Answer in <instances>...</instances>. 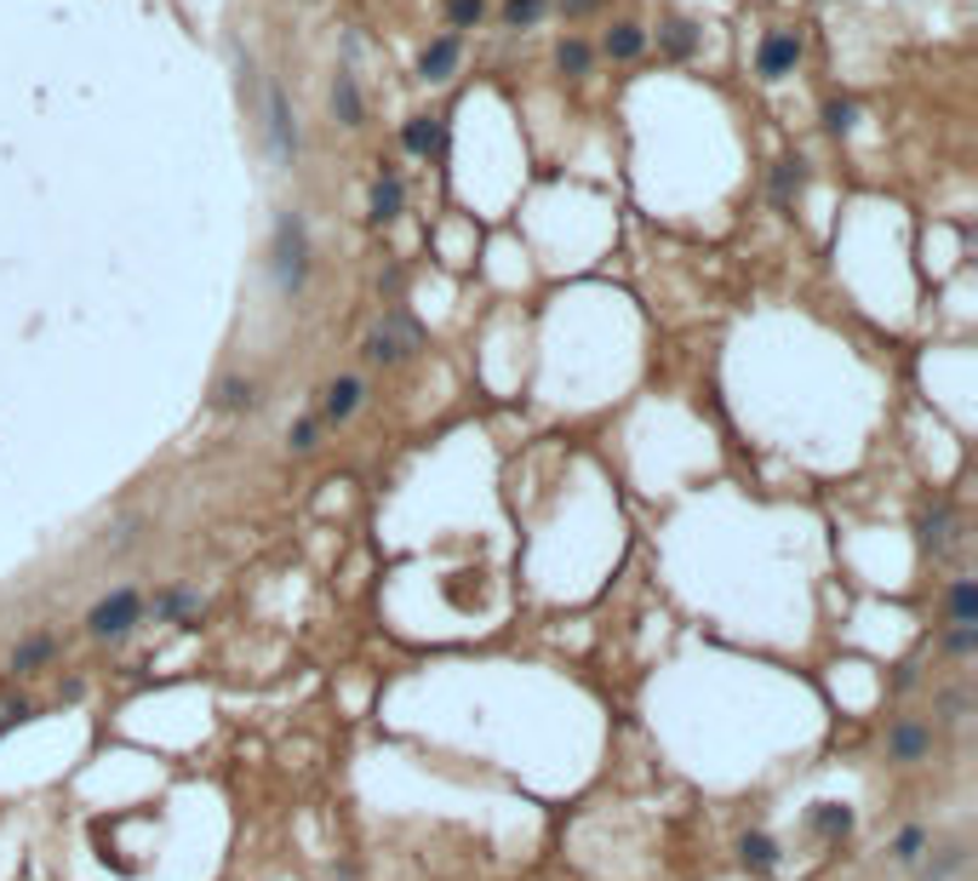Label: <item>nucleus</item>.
<instances>
[{
	"label": "nucleus",
	"mask_w": 978,
	"mask_h": 881,
	"mask_svg": "<svg viewBox=\"0 0 978 881\" xmlns=\"http://www.w3.org/2000/svg\"><path fill=\"white\" fill-rule=\"evenodd\" d=\"M453 63H458V35H441L430 53H423V74H430V81H446V74H453Z\"/></svg>",
	"instance_id": "16"
},
{
	"label": "nucleus",
	"mask_w": 978,
	"mask_h": 881,
	"mask_svg": "<svg viewBox=\"0 0 978 881\" xmlns=\"http://www.w3.org/2000/svg\"><path fill=\"white\" fill-rule=\"evenodd\" d=\"M310 275V235H304V218L298 212H281L275 223V287L281 292H298Z\"/></svg>",
	"instance_id": "2"
},
{
	"label": "nucleus",
	"mask_w": 978,
	"mask_h": 881,
	"mask_svg": "<svg viewBox=\"0 0 978 881\" xmlns=\"http://www.w3.org/2000/svg\"><path fill=\"white\" fill-rule=\"evenodd\" d=\"M561 7H567L572 18H579V12H595V7H601V0H561Z\"/></svg>",
	"instance_id": "33"
},
{
	"label": "nucleus",
	"mask_w": 978,
	"mask_h": 881,
	"mask_svg": "<svg viewBox=\"0 0 978 881\" xmlns=\"http://www.w3.org/2000/svg\"><path fill=\"white\" fill-rule=\"evenodd\" d=\"M23 721H35V704L30 698H0V739H7L12 727H23Z\"/></svg>",
	"instance_id": "23"
},
{
	"label": "nucleus",
	"mask_w": 978,
	"mask_h": 881,
	"mask_svg": "<svg viewBox=\"0 0 978 881\" xmlns=\"http://www.w3.org/2000/svg\"><path fill=\"white\" fill-rule=\"evenodd\" d=\"M556 63H561V74H584V69H590V46H584V40H567L561 53H556Z\"/></svg>",
	"instance_id": "26"
},
{
	"label": "nucleus",
	"mask_w": 978,
	"mask_h": 881,
	"mask_svg": "<svg viewBox=\"0 0 978 881\" xmlns=\"http://www.w3.org/2000/svg\"><path fill=\"white\" fill-rule=\"evenodd\" d=\"M641 46H647V35L636 30V23H618V30L607 35V58H641Z\"/></svg>",
	"instance_id": "21"
},
{
	"label": "nucleus",
	"mask_w": 978,
	"mask_h": 881,
	"mask_svg": "<svg viewBox=\"0 0 978 881\" xmlns=\"http://www.w3.org/2000/svg\"><path fill=\"white\" fill-rule=\"evenodd\" d=\"M801 184H807V166H801V161H779V172H772V195H779V207H790V200L801 195Z\"/></svg>",
	"instance_id": "18"
},
{
	"label": "nucleus",
	"mask_w": 978,
	"mask_h": 881,
	"mask_svg": "<svg viewBox=\"0 0 978 881\" xmlns=\"http://www.w3.org/2000/svg\"><path fill=\"white\" fill-rule=\"evenodd\" d=\"M916 533H921V549H927V556H933V561H944L950 549L962 544V521H956V510H950V503L939 498L933 510H927V515L916 521Z\"/></svg>",
	"instance_id": "5"
},
{
	"label": "nucleus",
	"mask_w": 978,
	"mask_h": 881,
	"mask_svg": "<svg viewBox=\"0 0 978 881\" xmlns=\"http://www.w3.org/2000/svg\"><path fill=\"white\" fill-rule=\"evenodd\" d=\"M132 538H138V521H120V526H115V538H109V544H115V549H127V544H132Z\"/></svg>",
	"instance_id": "32"
},
{
	"label": "nucleus",
	"mask_w": 978,
	"mask_h": 881,
	"mask_svg": "<svg viewBox=\"0 0 978 881\" xmlns=\"http://www.w3.org/2000/svg\"><path fill=\"white\" fill-rule=\"evenodd\" d=\"M446 23H453V30H469V23H481V0H446Z\"/></svg>",
	"instance_id": "28"
},
{
	"label": "nucleus",
	"mask_w": 978,
	"mask_h": 881,
	"mask_svg": "<svg viewBox=\"0 0 978 881\" xmlns=\"http://www.w3.org/2000/svg\"><path fill=\"white\" fill-rule=\"evenodd\" d=\"M333 109H338L344 126H361V92H356L349 74H338V81H333Z\"/></svg>",
	"instance_id": "19"
},
{
	"label": "nucleus",
	"mask_w": 978,
	"mask_h": 881,
	"mask_svg": "<svg viewBox=\"0 0 978 881\" xmlns=\"http://www.w3.org/2000/svg\"><path fill=\"white\" fill-rule=\"evenodd\" d=\"M687 46H692V30H687V23H670V53H675V58H682V53H687Z\"/></svg>",
	"instance_id": "31"
},
{
	"label": "nucleus",
	"mask_w": 978,
	"mask_h": 881,
	"mask_svg": "<svg viewBox=\"0 0 978 881\" xmlns=\"http://www.w3.org/2000/svg\"><path fill=\"white\" fill-rule=\"evenodd\" d=\"M956 870H967V842H950V847H939V859H927L916 881H950Z\"/></svg>",
	"instance_id": "15"
},
{
	"label": "nucleus",
	"mask_w": 978,
	"mask_h": 881,
	"mask_svg": "<svg viewBox=\"0 0 978 881\" xmlns=\"http://www.w3.org/2000/svg\"><path fill=\"white\" fill-rule=\"evenodd\" d=\"M361 401H366V384H361L356 372H344V378H333V384L321 390V418H326V424H349V418L361 413Z\"/></svg>",
	"instance_id": "6"
},
{
	"label": "nucleus",
	"mask_w": 978,
	"mask_h": 881,
	"mask_svg": "<svg viewBox=\"0 0 978 881\" xmlns=\"http://www.w3.org/2000/svg\"><path fill=\"white\" fill-rule=\"evenodd\" d=\"M813 830L824 842H841L852 830V808H847V801H818V808H813Z\"/></svg>",
	"instance_id": "13"
},
{
	"label": "nucleus",
	"mask_w": 978,
	"mask_h": 881,
	"mask_svg": "<svg viewBox=\"0 0 978 881\" xmlns=\"http://www.w3.org/2000/svg\"><path fill=\"white\" fill-rule=\"evenodd\" d=\"M264 132H269V149H275L281 161L298 155V126H292V115H287V97L275 92V86H264Z\"/></svg>",
	"instance_id": "7"
},
{
	"label": "nucleus",
	"mask_w": 978,
	"mask_h": 881,
	"mask_svg": "<svg viewBox=\"0 0 978 881\" xmlns=\"http://www.w3.org/2000/svg\"><path fill=\"white\" fill-rule=\"evenodd\" d=\"M195 613H200V590H189V584L155 595V618H161V624H184V618H195Z\"/></svg>",
	"instance_id": "11"
},
{
	"label": "nucleus",
	"mask_w": 978,
	"mask_h": 881,
	"mask_svg": "<svg viewBox=\"0 0 978 881\" xmlns=\"http://www.w3.org/2000/svg\"><path fill=\"white\" fill-rule=\"evenodd\" d=\"M824 126L841 138V132H852V126H859V109H852L847 97H836V104H824Z\"/></svg>",
	"instance_id": "25"
},
{
	"label": "nucleus",
	"mask_w": 978,
	"mask_h": 881,
	"mask_svg": "<svg viewBox=\"0 0 978 881\" xmlns=\"http://www.w3.org/2000/svg\"><path fill=\"white\" fill-rule=\"evenodd\" d=\"M253 401H258L253 384H241V378H223V384H218V407L223 413H241V407H253Z\"/></svg>",
	"instance_id": "22"
},
{
	"label": "nucleus",
	"mask_w": 978,
	"mask_h": 881,
	"mask_svg": "<svg viewBox=\"0 0 978 881\" xmlns=\"http://www.w3.org/2000/svg\"><path fill=\"white\" fill-rule=\"evenodd\" d=\"M927 755H933V727L905 716V721H893L887 727V762L893 767H921Z\"/></svg>",
	"instance_id": "4"
},
{
	"label": "nucleus",
	"mask_w": 978,
	"mask_h": 881,
	"mask_svg": "<svg viewBox=\"0 0 978 881\" xmlns=\"http://www.w3.org/2000/svg\"><path fill=\"white\" fill-rule=\"evenodd\" d=\"M738 865L749 876H772V870H779V842H772L767 830H744V836H738Z\"/></svg>",
	"instance_id": "10"
},
{
	"label": "nucleus",
	"mask_w": 978,
	"mask_h": 881,
	"mask_svg": "<svg viewBox=\"0 0 978 881\" xmlns=\"http://www.w3.org/2000/svg\"><path fill=\"white\" fill-rule=\"evenodd\" d=\"M441 138H446V126H441L435 115H418V120L400 126V143H407L412 155H430V149H441Z\"/></svg>",
	"instance_id": "12"
},
{
	"label": "nucleus",
	"mask_w": 978,
	"mask_h": 881,
	"mask_svg": "<svg viewBox=\"0 0 978 881\" xmlns=\"http://www.w3.org/2000/svg\"><path fill=\"white\" fill-rule=\"evenodd\" d=\"M138 624H143V595L120 584V590H109V595L86 613V636H92V641H120V636H132Z\"/></svg>",
	"instance_id": "3"
},
{
	"label": "nucleus",
	"mask_w": 978,
	"mask_h": 881,
	"mask_svg": "<svg viewBox=\"0 0 978 881\" xmlns=\"http://www.w3.org/2000/svg\"><path fill=\"white\" fill-rule=\"evenodd\" d=\"M53 659H58V636H53V629H35V636H23V641L12 647L7 670H12V675H35V670H46Z\"/></svg>",
	"instance_id": "8"
},
{
	"label": "nucleus",
	"mask_w": 978,
	"mask_h": 881,
	"mask_svg": "<svg viewBox=\"0 0 978 881\" xmlns=\"http://www.w3.org/2000/svg\"><path fill=\"white\" fill-rule=\"evenodd\" d=\"M950 624H978V590H973V578H956V584H950Z\"/></svg>",
	"instance_id": "17"
},
{
	"label": "nucleus",
	"mask_w": 978,
	"mask_h": 881,
	"mask_svg": "<svg viewBox=\"0 0 978 881\" xmlns=\"http://www.w3.org/2000/svg\"><path fill=\"white\" fill-rule=\"evenodd\" d=\"M944 721H967V693H944Z\"/></svg>",
	"instance_id": "30"
},
{
	"label": "nucleus",
	"mask_w": 978,
	"mask_h": 881,
	"mask_svg": "<svg viewBox=\"0 0 978 881\" xmlns=\"http://www.w3.org/2000/svg\"><path fill=\"white\" fill-rule=\"evenodd\" d=\"M927 842H933V836H927V824H905V830L893 836V847H887L893 865H921V859H927Z\"/></svg>",
	"instance_id": "14"
},
{
	"label": "nucleus",
	"mask_w": 978,
	"mask_h": 881,
	"mask_svg": "<svg viewBox=\"0 0 978 881\" xmlns=\"http://www.w3.org/2000/svg\"><path fill=\"white\" fill-rule=\"evenodd\" d=\"M395 212H400V184L379 178V184H372V223H389Z\"/></svg>",
	"instance_id": "20"
},
{
	"label": "nucleus",
	"mask_w": 978,
	"mask_h": 881,
	"mask_svg": "<svg viewBox=\"0 0 978 881\" xmlns=\"http://www.w3.org/2000/svg\"><path fill=\"white\" fill-rule=\"evenodd\" d=\"M944 652H950V659H967V652H978V624H950Z\"/></svg>",
	"instance_id": "24"
},
{
	"label": "nucleus",
	"mask_w": 978,
	"mask_h": 881,
	"mask_svg": "<svg viewBox=\"0 0 978 881\" xmlns=\"http://www.w3.org/2000/svg\"><path fill=\"white\" fill-rule=\"evenodd\" d=\"M538 12H544V0H510L504 23H510V30H521V23H538Z\"/></svg>",
	"instance_id": "29"
},
{
	"label": "nucleus",
	"mask_w": 978,
	"mask_h": 881,
	"mask_svg": "<svg viewBox=\"0 0 978 881\" xmlns=\"http://www.w3.org/2000/svg\"><path fill=\"white\" fill-rule=\"evenodd\" d=\"M287 441H292V452H315L321 447V418H298Z\"/></svg>",
	"instance_id": "27"
},
{
	"label": "nucleus",
	"mask_w": 978,
	"mask_h": 881,
	"mask_svg": "<svg viewBox=\"0 0 978 881\" xmlns=\"http://www.w3.org/2000/svg\"><path fill=\"white\" fill-rule=\"evenodd\" d=\"M795 63H801V35H790V30H784V35H767V40H761L756 69L767 74V81H779V74H790Z\"/></svg>",
	"instance_id": "9"
},
{
	"label": "nucleus",
	"mask_w": 978,
	"mask_h": 881,
	"mask_svg": "<svg viewBox=\"0 0 978 881\" xmlns=\"http://www.w3.org/2000/svg\"><path fill=\"white\" fill-rule=\"evenodd\" d=\"M418 349H423V326L412 315H400V310H389L384 321H372L366 338H361V356L372 367H400V361H412Z\"/></svg>",
	"instance_id": "1"
}]
</instances>
